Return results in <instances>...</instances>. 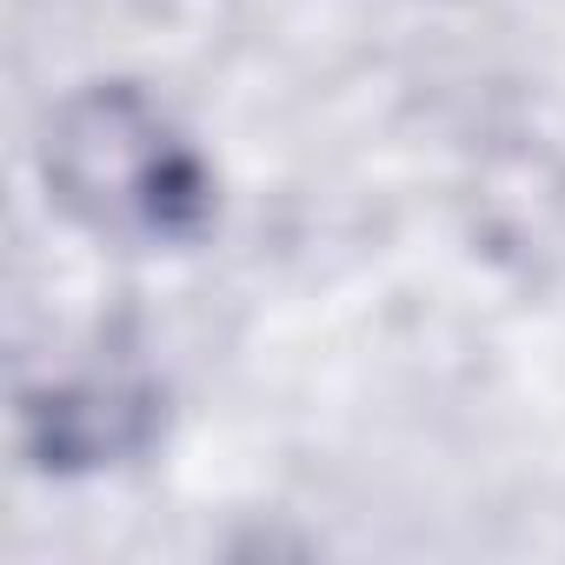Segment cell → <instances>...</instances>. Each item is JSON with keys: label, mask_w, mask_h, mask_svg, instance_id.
Listing matches in <instances>:
<instances>
[{"label": "cell", "mask_w": 565, "mask_h": 565, "mask_svg": "<svg viewBox=\"0 0 565 565\" xmlns=\"http://www.w3.org/2000/svg\"><path fill=\"white\" fill-rule=\"evenodd\" d=\"M54 200L134 246H186L213 226V173L193 140L127 81L74 94L41 140Z\"/></svg>", "instance_id": "cell-1"}, {"label": "cell", "mask_w": 565, "mask_h": 565, "mask_svg": "<svg viewBox=\"0 0 565 565\" xmlns=\"http://www.w3.org/2000/svg\"><path fill=\"white\" fill-rule=\"evenodd\" d=\"M21 426H28L34 466H47V472H100V466H120V459L153 446L160 386L147 373L94 366V373L54 380L47 393H28Z\"/></svg>", "instance_id": "cell-2"}]
</instances>
